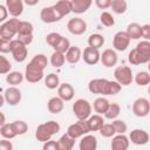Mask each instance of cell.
Listing matches in <instances>:
<instances>
[{
    "mask_svg": "<svg viewBox=\"0 0 150 150\" xmlns=\"http://www.w3.org/2000/svg\"><path fill=\"white\" fill-rule=\"evenodd\" d=\"M61 127L56 121H48L40 124L35 130V138L39 142L46 143L52 139V137L60 131Z\"/></svg>",
    "mask_w": 150,
    "mask_h": 150,
    "instance_id": "1",
    "label": "cell"
},
{
    "mask_svg": "<svg viewBox=\"0 0 150 150\" xmlns=\"http://www.w3.org/2000/svg\"><path fill=\"white\" fill-rule=\"evenodd\" d=\"M19 19L12 18L7 20L6 22L1 23L0 26V39H6V40H13L15 35H18L19 32V25H20Z\"/></svg>",
    "mask_w": 150,
    "mask_h": 150,
    "instance_id": "2",
    "label": "cell"
},
{
    "mask_svg": "<svg viewBox=\"0 0 150 150\" xmlns=\"http://www.w3.org/2000/svg\"><path fill=\"white\" fill-rule=\"evenodd\" d=\"M73 112L77 120L86 121L91 116V104L84 98H79L73 104Z\"/></svg>",
    "mask_w": 150,
    "mask_h": 150,
    "instance_id": "3",
    "label": "cell"
},
{
    "mask_svg": "<svg viewBox=\"0 0 150 150\" xmlns=\"http://www.w3.org/2000/svg\"><path fill=\"white\" fill-rule=\"evenodd\" d=\"M89 132H90V129H89V125H88V120H86V121L77 120V122L70 124L67 129V134L74 139L83 137V136L88 135Z\"/></svg>",
    "mask_w": 150,
    "mask_h": 150,
    "instance_id": "4",
    "label": "cell"
},
{
    "mask_svg": "<svg viewBox=\"0 0 150 150\" xmlns=\"http://www.w3.org/2000/svg\"><path fill=\"white\" fill-rule=\"evenodd\" d=\"M114 77L121 86H129L134 80L132 70L128 66H118L114 71Z\"/></svg>",
    "mask_w": 150,
    "mask_h": 150,
    "instance_id": "5",
    "label": "cell"
},
{
    "mask_svg": "<svg viewBox=\"0 0 150 150\" xmlns=\"http://www.w3.org/2000/svg\"><path fill=\"white\" fill-rule=\"evenodd\" d=\"M11 54L13 56V59L16 62H23L27 59L28 55V49L27 46H25L22 42H20L18 39L12 40V45H11Z\"/></svg>",
    "mask_w": 150,
    "mask_h": 150,
    "instance_id": "6",
    "label": "cell"
},
{
    "mask_svg": "<svg viewBox=\"0 0 150 150\" xmlns=\"http://www.w3.org/2000/svg\"><path fill=\"white\" fill-rule=\"evenodd\" d=\"M108 87L109 80L105 79H94L88 83V89L91 94L108 95Z\"/></svg>",
    "mask_w": 150,
    "mask_h": 150,
    "instance_id": "7",
    "label": "cell"
},
{
    "mask_svg": "<svg viewBox=\"0 0 150 150\" xmlns=\"http://www.w3.org/2000/svg\"><path fill=\"white\" fill-rule=\"evenodd\" d=\"M132 112L137 117L148 116L150 112V102L144 97H139L135 100L132 103Z\"/></svg>",
    "mask_w": 150,
    "mask_h": 150,
    "instance_id": "8",
    "label": "cell"
},
{
    "mask_svg": "<svg viewBox=\"0 0 150 150\" xmlns=\"http://www.w3.org/2000/svg\"><path fill=\"white\" fill-rule=\"evenodd\" d=\"M67 28L74 35H82L87 30V22L81 18H73L68 21Z\"/></svg>",
    "mask_w": 150,
    "mask_h": 150,
    "instance_id": "9",
    "label": "cell"
},
{
    "mask_svg": "<svg viewBox=\"0 0 150 150\" xmlns=\"http://www.w3.org/2000/svg\"><path fill=\"white\" fill-rule=\"evenodd\" d=\"M43 71L45 70L39 69V68L34 67L33 64L28 63L26 66V70H25V79H26L27 82L36 83V82H39L43 79Z\"/></svg>",
    "mask_w": 150,
    "mask_h": 150,
    "instance_id": "10",
    "label": "cell"
},
{
    "mask_svg": "<svg viewBox=\"0 0 150 150\" xmlns=\"http://www.w3.org/2000/svg\"><path fill=\"white\" fill-rule=\"evenodd\" d=\"M130 43V38L128 36V34L125 32H117L114 35L112 39V46L118 52H123L129 47Z\"/></svg>",
    "mask_w": 150,
    "mask_h": 150,
    "instance_id": "11",
    "label": "cell"
},
{
    "mask_svg": "<svg viewBox=\"0 0 150 150\" xmlns=\"http://www.w3.org/2000/svg\"><path fill=\"white\" fill-rule=\"evenodd\" d=\"M129 139L135 145H144L149 142L150 136L143 129H134L129 135Z\"/></svg>",
    "mask_w": 150,
    "mask_h": 150,
    "instance_id": "12",
    "label": "cell"
},
{
    "mask_svg": "<svg viewBox=\"0 0 150 150\" xmlns=\"http://www.w3.org/2000/svg\"><path fill=\"white\" fill-rule=\"evenodd\" d=\"M40 19L45 22V23H54L61 20V18L59 16V14L56 13L54 6H48V7H43L40 12Z\"/></svg>",
    "mask_w": 150,
    "mask_h": 150,
    "instance_id": "13",
    "label": "cell"
},
{
    "mask_svg": "<svg viewBox=\"0 0 150 150\" xmlns=\"http://www.w3.org/2000/svg\"><path fill=\"white\" fill-rule=\"evenodd\" d=\"M82 59L87 64L94 66V64H96V63H98L101 61V53L98 52V49H95V48H91V47H87L82 52Z\"/></svg>",
    "mask_w": 150,
    "mask_h": 150,
    "instance_id": "14",
    "label": "cell"
},
{
    "mask_svg": "<svg viewBox=\"0 0 150 150\" xmlns=\"http://www.w3.org/2000/svg\"><path fill=\"white\" fill-rule=\"evenodd\" d=\"M6 103L9 105H16L21 101V91L16 87H8L4 93Z\"/></svg>",
    "mask_w": 150,
    "mask_h": 150,
    "instance_id": "15",
    "label": "cell"
},
{
    "mask_svg": "<svg viewBox=\"0 0 150 150\" xmlns=\"http://www.w3.org/2000/svg\"><path fill=\"white\" fill-rule=\"evenodd\" d=\"M117 61H118V57H117V54H116V52L114 49H110V48L104 49L103 53L101 54V62L107 68L116 66Z\"/></svg>",
    "mask_w": 150,
    "mask_h": 150,
    "instance_id": "16",
    "label": "cell"
},
{
    "mask_svg": "<svg viewBox=\"0 0 150 150\" xmlns=\"http://www.w3.org/2000/svg\"><path fill=\"white\" fill-rule=\"evenodd\" d=\"M5 6L8 9V13L13 18H18L23 12V2L21 0H6Z\"/></svg>",
    "mask_w": 150,
    "mask_h": 150,
    "instance_id": "17",
    "label": "cell"
},
{
    "mask_svg": "<svg viewBox=\"0 0 150 150\" xmlns=\"http://www.w3.org/2000/svg\"><path fill=\"white\" fill-rule=\"evenodd\" d=\"M57 94H59V97L61 100H63L64 102L67 101H71L74 95H75V90L73 88V86L70 83H61L60 87L57 88Z\"/></svg>",
    "mask_w": 150,
    "mask_h": 150,
    "instance_id": "18",
    "label": "cell"
},
{
    "mask_svg": "<svg viewBox=\"0 0 150 150\" xmlns=\"http://www.w3.org/2000/svg\"><path fill=\"white\" fill-rule=\"evenodd\" d=\"M130 144L129 137L125 135H115L111 141V150H128Z\"/></svg>",
    "mask_w": 150,
    "mask_h": 150,
    "instance_id": "19",
    "label": "cell"
},
{
    "mask_svg": "<svg viewBox=\"0 0 150 150\" xmlns=\"http://www.w3.org/2000/svg\"><path fill=\"white\" fill-rule=\"evenodd\" d=\"M135 49L138 53V55L142 57L144 63L150 62V41L143 40V41L138 42L137 46L135 47Z\"/></svg>",
    "mask_w": 150,
    "mask_h": 150,
    "instance_id": "20",
    "label": "cell"
},
{
    "mask_svg": "<svg viewBox=\"0 0 150 150\" xmlns=\"http://www.w3.org/2000/svg\"><path fill=\"white\" fill-rule=\"evenodd\" d=\"M80 150H96L97 149V139L94 135H86L81 138L79 144Z\"/></svg>",
    "mask_w": 150,
    "mask_h": 150,
    "instance_id": "21",
    "label": "cell"
},
{
    "mask_svg": "<svg viewBox=\"0 0 150 150\" xmlns=\"http://www.w3.org/2000/svg\"><path fill=\"white\" fill-rule=\"evenodd\" d=\"M53 6L61 19L71 12V0H60Z\"/></svg>",
    "mask_w": 150,
    "mask_h": 150,
    "instance_id": "22",
    "label": "cell"
},
{
    "mask_svg": "<svg viewBox=\"0 0 150 150\" xmlns=\"http://www.w3.org/2000/svg\"><path fill=\"white\" fill-rule=\"evenodd\" d=\"M91 4V0H71V12L76 14L86 13Z\"/></svg>",
    "mask_w": 150,
    "mask_h": 150,
    "instance_id": "23",
    "label": "cell"
},
{
    "mask_svg": "<svg viewBox=\"0 0 150 150\" xmlns=\"http://www.w3.org/2000/svg\"><path fill=\"white\" fill-rule=\"evenodd\" d=\"M64 101L61 100L59 96H55V97H52L49 98L48 103H47V108H48V111L52 112V114H59L63 110V107H64Z\"/></svg>",
    "mask_w": 150,
    "mask_h": 150,
    "instance_id": "24",
    "label": "cell"
},
{
    "mask_svg": "<svg viewBox=\"0 0 150 150\" xmlns=\"http://www.w3.org/2000/svg\"><path fill=\"white\" fill-rule=\"evenodd\" d=\"M81 57H82V52L77 46H71L69 50L66 53V61L71 64L77 63L81 60Z\"/></svg>",
    "mask_w": 150,
    "mask_h": 150,
    "instance_id": "25",
    "label": "cell"
},
{
    "mask_svg": "<svg viewBox=\"0 0 150 150\" xmlns=\"http://www.w3.org/2000/svg\"><path fill=\"white\" fill-rule=\"evenodd\" d=\"M125 33L128 34L130 40H138L139 38H142V26L138 25L137 22L129 23Z\"/></svg>",
    "mask_w": 150,
    "mask_h": 150,
    "instance_id": "26",
    "label": "cell"
},
{
    "mask_svg": "<svg viewBox=\"0 0 150 150\" xmlns=\"http://www.w3.org/2000/svg\"><path fill=\"white\" fill-rule=\"evenodd\" d=\"M103 124H104V120H103L102 115L95 114L88 118V125H89L90 131H100V129L103 127Z\"/></svg>",
    "mask_w": 150,
    "mask_h": 150,
    "instance_id": "27",
    "label": "cell"
},
{
    "mask_svg": "<svg viewBox=\"0 0 150 150\" xmlns=\"http://www.w3.org/2000/svg\"><path fill=\"white\" fill-rule=\"evenodd\" d=\"M57 144H59V150H73L74 144H75V139L71 138V137L66 132V134H63V135L59 138Z\"/></svg>",
    "mask_w": 150,
    "mask_h": 150,
    "instance_id": "28",
    "label": "cell"
},
{
    "mask_svg": "<svg viewBox=\"0 0 150 150\" xmlns=\"http://www.w3.org/2000/svg\"><path fill=\"white\" fill-rule=\"evenodd\" d=\"M110 103L107 98L104 97H97L95 101H94V110L98 114V115H104L109 108Z\"/></svg>",
    "mask_w": 150,
    "mask_h": 150,
    "instance_id": "29",
    "label": "cell"
},
{
    "mask_svg": "<svg viewBox=\"0 0 150 150\" xmlns=\"http://www.w3.org/2000/svg\"><path fill=\"white\" fill-rule=\"evenodd\" d=\"M105 40L103 38V35L101 34H91L89 38H88V47H91V48H95V49H100L101 47H103Z\"/></svg>",
    "mask_w": 150,
    "mask_h": 150,
    "instance_id": "30",
    "label": "cell"
},
{
    "mask_svg": "<svg viewBox=\"0 0 150 150\" xmlns=\"http://www.w3.org/2000/svg\"><path fill=\"white\" fill-rule=\"evenodd\" d=\"M29 63L33 64L34 67L39 68V69L45 70L46 67L48 66V59H47V56L45 54H36V55L33 56V59L30 60Z\"/></svg>",
    "mask_w": 150,
    "mask_h": 150,
    "instance_id": "31",
    "label": "cell"
},
{
    "mask_svg": "<svg viewBox=\"0 0 150 150\" xmlns=\"http://www.w3.org/2000/svg\"><path fill=\"white\" fill-rule=\"evenodd\" d=\"M23 79H25V74H21L20 71H11L9 74L6 75V82L12 87L20 84L23 81Z\"/></svg>",
    "mask_w": 150,
    "mask_h": 150,
    "instance_id": "32",
    "label": "cell"
},
{
    "mask_svg": "<svg viewBox=\"0 0 150 150\" xmlns=\"http://www.w3.org/2000/svg\"><path fill=\"white\" fill-rule=\"evenodd\" d=\"M0 134H1L2 138H5V139H12L15 136H18L12 123H6V124L1 125L0 127Z\"/></svg>",
    "mask_w": 150,
    "mask_h": 150,
    "instance_id": "33",
    "label": "cell"
},
{
    "mask_svg": "<svg viewBox=\"0 0 150 150\" xmlns=\"http://www.w3.org/2000/svg\"><path fill=\"white\" fill-rule=\"evenodd\" d=\"M110 8L116 14H123L128 8V2L125 0H111Z\"/></svg>",
    "mask_w": 150,
    "mask_h": 150,
    "instance_id": "34",
    "label": "cell"
},
{
    "mask_svg": "<svg viewBox=\"0 0 150 150\" xmlns=\"http://www.w3.org/2000/svg\"><path fill=\"white\" fill-rule=\"evenodd\" d=\"M60 79H59V76L56 75V74H54V73H50V74H48L47 76H46V79H45V86L48 88V89H56V88H59L60 87Z\"/></svg>",
    "mask_w": 150,
    "mask_h": 150,
    "instance_id": "35",
    "label": "cell"
},
{
    "mask_svg": "<svg viewBox=\"0 0 150 150\" xmlns=\"http://www.w3.org/2000/svg\"><path fill=\"white\" fill-rule=\"evenodd\" d=\"M120 112H121V107H120V104H118V103H110V105H109L107 112L104 114V117L108 118V120L114 121V120H117Z\"/></svg>",
    "mask_w": 150,
    "mask_h": 150,
    "instance_id": "36",
    "label": "cell"
},
{
    "mask_svg": "<svg viewBox=\"0 0 150 150\" xmlns=\"http://www.w3.org/2000/svg\"><path fill=\"white\" fill-rule=\"evenodd\" d=\"M66 62V55L62 54V53H59V52H54L52 55H50V64L55 68H60Z\"/></svg>",
    "mask_w": 150,
    "mask_h": 150,
    "instance_id": "37",
    "label": "cell"
},
{
    "mask_svg": "<svg viewBox=\"0 0 150 150\" xmlns=\"http://www.w3.org/2000/svg\"><path fill=\"white\" fill-rule=\"evenodd\" d=\"M134 80L141 87L148 86V84H150V73H148V71H138L135 75Z\"/></svg>",
    "mask_w": 150,
    "mask_h": 150,
    "instance_id": "38",
    "label": "cell"
},
{
    "mask_svg": "<svg viewBox=\"0 0 150 150\" xmlns=\"http://www.w3.org/2000/svg\"><path fill=\"white\" fill-rule=\"evenodd\" d=\"M33 30H34V27H33V25L30 22L20 21L18 36H20V35H33Z\"/></svg>",
    "mask_w": 150,
    "mask_h": 150,
    "instance_id": "39",
    "label": "cell"
},
{
    "mask_svg": "<svg viewBox=\"0 0 150 150\" xmlns=\"http://www.w3.org/2000/svg\"><path fill=\"white\" fill-rule=\"evenodd\" d=\"M70 47L71 46H70L69 40L67 38H64V36H62V39L60 40V42L54 47V52H59V53H62V54L66 55V53L69 50Z\"/></svg>",
    "mask_w": 150,
    "mask_h": 150,
    "instance_id": "40",
    "label": "cell"
},
{
    "mask_svg": "<svg viewBox=\"0 0 150 150\" xmlns=\"http://www.w3.org/2000/svg\"><path fill=\"white\" fill-rule=\"evenodd\" d=\"M100 134L101 136L105 137V138H110V137H114L116 131H115V128L112 127L111 123H104L103 127L100 129Z\"/></svg>",
    "mask_w": 150,
    "mask_h": 150,
    "instance_id": "41",
    "label": "cell"
},
{
    "mask_svg": "<svg viewBox=\"0 0 150 150\" xmlns=\"http://www.w3.org/2000/svg\"><path fill=\"white\" fill-rule=\"evenodd\" d=\"M100 21L105 27H111L115 25V19L111 15V13H109V12H102L100 15Z\"/></svg>",
    "mask_w": 150,
    "mask_h": 150,
    "instance_id": "42",
    "label": "cell"
},
{
    "mask_svg": "<svg viewBox=\"0 0 150 150\" xmlns=\"http://www.w3.org/2000/svg\"><path fill=\"white\" fill-rule=\"evenodd\" d=\"M111 124H112V127L115 128L116 134H118V135H124V134L127 132V130H128L127 123H125L124 121H122V120H114V121L111 122Z\"/></svg>",
    "mask_w": 150,
    "mask_h": 150,
    "instance_id": "43",
    "label": "cell"
},
{
    "mask_svg": "<svg viewBox=\"0 0 150 150\" xmlns=\"http://www.w3.org/2000/svg\"><path fill=\"white\" fill-rule=\"evenodd\" d=\"M61 39H62V35H60V34L56 33V32H52V33L47 34V36H46V42H47L50 47L54 48V47L60 42Z\"/></svg>",
    "mask_w": 150,
    "mask_h": 150,
    "instance_id": "44",
    "label": "cell"
},
{
    "mask_svg": "<svg viewBox=\"0 0 150 150\" xmlns=\"http://www.w3.org/2000/svg\"><path fill=\"white\" fill-rule=\"evenodd\" d=\"M12 124H13V128H14L16 135H23L28 130V125L25 121H14V122H12Z\"/></svg>",
    "mask_w": 150,
    "mask_h": 150,
    "instance_id": "45",
    "label": "cell"
},
{
    "mask_svg": "<svg viewBox=\"0 0 150 150\" xmlns=\"http://www.w3.org/2000/svg\"><path fill=\"white\" fill-rule=\"evenodd\" d=\"M128 61H129L131 64H135V66H137V64H143V63H144L143 60H142V57L138 55V53L136 52L135 48L130 50V53H129V55H128Z\"/></svg>",
    "mask_w": 150,
    "mask_h": 150,
    "instance_id": "46",
    "label": "cell"
},
{
    "mask_svg": "<svg viewBox=\"0 0 150 150\" xmlns=\"http://www.w3.org/2000/svg\"><path fill=\"white\" fill-rule=\"evenodd\" d=\"M11 69H12L11 62H9L4 55H1V56H0V73H1L2 75L9 74V73H11Z\"/></svg>",
    "mask_w": 150,
    "mask_h": 150,
    "instance_id": "47",
    "label": "cell"
},
{
    "mask_svg": "<svg viewBox=\"0 0 150 150\" xmlns=\"http://www.w3.org/2000/svg\"><path fill=\"white\" fill-rule=\"evenodd\" d=\"M122 86L117 81H109V87H108V95H116L121 91Z\"/></svg>",
    "mask_w": 150,
    "mask_h": 150,
    "instance_id": "48",
    "label": "cell"
},
{
    "mask_svg": "<svg viewBox=\"0 0 150 150\" xmlns=\"http://www.w3.org/2000/svg\"><path fill=\"white\" fill-rule=\"evenodd\" d=\"M11 45H12V40L0 39V52H1L2 54H5V53H11Z\"/></svg>",
    "mask_w": 150,
    "mask_h": 150,
    "instance_id": "49",
    "label": "cell"
},
{
    "mask_svg": "<svg viewBox=\"0 0 150 150\" xmlns=\"http://www.w3.org/2000/svg\"><path fill=\"white\" fill-rule=\"evenodd\" d=\"M42 150H59V144H57V141H48L46 143H43V146H42Z\"/></svg>",
    "mask_w": 150,
    "mask_h": 150,
    "instance_id": "50",
    "label": "cell"
},
{
    "mask_svg": "<svg viewBox=\"0 0 150 150\" xmlns=\"http://www.w3.org/2000/svg\"><path fill=\"white\" fill-rule=\"evenodd\" d=\"M95 5L100 9H107L111 6V0H95Z\"/></svg>",
    "mask_w": 150,
    "mask_h": 150,
    "instance_id": "51",
    "label": "cell"
},
{
    "mask_svg": "<svg viewBox=\"0 0 150 150\" xmlns=\"http://www.w3.org/2000/svg\"><path fill=\"white\" fill-rule=\"evenodd\" d=\"M8 16V9L5 5H0V22H6Z\"/></svg>",
    "mask_w": 150,
    "mask_h": 150,
    "instance_id": "52",
    "label": "cell"
},
{
    "mask_svg": "<svg viewBox=\"0 0 150 150\" xmlns=\"http://www.w3.org/2000/svg\"><path fill=\"white\" fill-rule=\"evenodd\" d=\"M142 38L146 41H150V25H143L142 26Z\"/></svg>",
    "mask_w": 150,
    "mask_h": 150,
    "instance_id": "53",
    "label": "cell"
},
{
    "mask_svg": "<svg viewBox=\"0 0 150 150\" xmlns=\"http://www.w3.org/2000/svg\"><path fill=\"white\" fill-rule=\"evenodd\" d=\"M0 150H13V144L11 141L2 138L0 141Z\"/></svg>",
    "mask_w": 150,
    "mask_h": 150,
    "instance_id": "54",
    "label": "cell"
},
{
    "mask_svg": "<svg viewBox=\"0 0 150 150\" xmlns=\"http://www.w3.org/2000/svg\"><path fill=\"white\" fill-rule=\"evenodd\" d=\"M18 40L20 42H22L25 46H28L33 42V35H20V36H18Z\"/></svg>",
    "mask_w": 150,
    "mask_h": 150,
    "instance_id": "55",
    "label": "cell"
},
{
    "mask_svg": "<svg viewBox=\"0 0 150 150\" xmlns=\"http://www.w3.org/2000/svg\"><path fill=\"white\" fill-rule=\"evenodd\" d=\"M0 124H1V125L6 124V121H5V115H4V112H1V122H0Z\"/></svg>",
    "mask_w": 150,
    "mask_h": 150,
    "instance_id": "56",
    "label": "cell"
},
{
    "mask_svg": "<svg viewBox=\"0 0 150 150\" xmlns=\"http://www.w3.org/2000/svg\"><path fill=\"white\" fill-rule=\"evenodd\" d=\"M38 2H39L38 0H35V1H28V0H27V1H26V4H27V5H30V6H33V5H36Z\"/></svg>",
    "mask_w": 150,
    "mask_h": 150,
    "instance_id": "57",
    "label": "cell"
},
{
    "mask_svg": "<svg viewBox=\"0 0 150 150\" xmlns=\"http://www.w3.org/2000/svg\"><path fill=\"white\" fill-rule=\"evenodd\" d=\"M148 93H149V95H150V84H149V88H148Z\"/></svg>",
    "mask_w": 150,
    "mask_h": 150,
    "instance_id": "58",
    "label": "cell"
},
{
    "mask_svg": "<svg viewBox=\"0 0 150 150\" xmlns=\"http://www.w3.org/2000/svg\"><path fill=\"white\" fill-rule=\"evenodd\" d=\"M148 69H149V71H150V62L148 63Z\"/></svg>",
    "mask_w": 150,
    "mask_h": 150,
    "instance_id": "59",
    "label": "cell"
}]
</instances>
